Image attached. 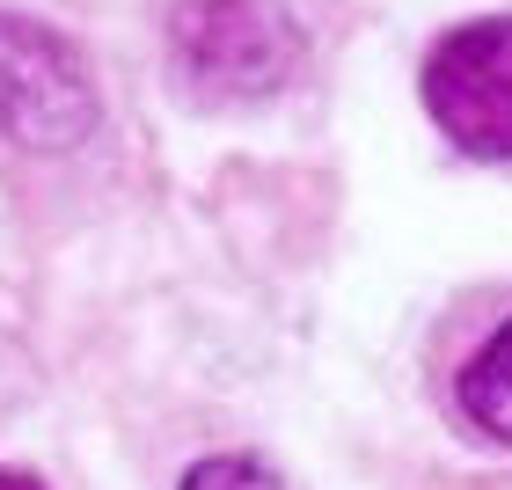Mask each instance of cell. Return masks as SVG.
Listing matches in <instances>:
<instances>
[{
	"label": "cell",
	"instance_id": "1",
	"mask_svg": "<svg viewBox=\"0 0 512 490\" xmlns=\"http://www.w3.org/2000/svg\"><path fill=\"white\" fill-rule=\"evenodd\" d=\"M169 52L198 96L256 103L300 74L308 37H300V15L286 0H176Z\"/></svg>",
	"mask_w": 512,
	"mask_h": 490
},
{
	"label": "cell",
	"instance_id": "2",
	"mask_svg": "<svg viewBox=\"0 0 512 490\" xmlns=\"http://www.w3.org/2000/svg\"><path fill=\"white\" fill-rule=\"evenodd\" d=\"M88 132H96V88L74 44L30 15H0V139L30 154H66Z\"/></svg>",
	"mask_w": 512,
	"mask_h": 490
},
{
	"label": "cell",
	"instance_id": "3",
	"mask_svg": "<svg viewBox=\"0 0 512 490\" xmlns=\"http://www.w3.org/2000/svg\"><path fill=\"white\" fill-rule=\"evenodd\" d=\"M432 125L476 161H512V15L461 22L425 59Z\"/></svg>",
	"mask_w": 512,
	"mask_h": 490
},
{
	"label": "cell",
	"instance_id": "4",
	"mask_svg": "<svg viewBox=\"0 0 512 490\" xmlns=\"http://www.w3.org/2000/svg\"><path fill=\"white\" fill-rule=\"evenodd\" d=\"M461 417L512 447V322L483 337V352L461 366Z\"/></svg>",
	"mask_w": 512,
	"mask_h": 490
},
{
	"label": "cell",
	"instance_id": "5",
	"mask_svg": "<svg viewBox=\"0 0 512 490\" xmlns=\"http://www.w3.org/2000/svg\"><path fill=\"white\" fill-rule=\"evenodd\" d=\"M183 490H286V483H278V469H264L249 454H213L183 476Z\"/></svg>",
	"mask_w": 512,
	"mask_h": 490
},
{
	"label": "cell",
	"instance_id": "6",
	"mask_svg": "<svg viewBox=\"0 0 512 490\" xmlns=\"http://www.w3.org/2000/svg\"><path fill=\"white\" fill-rule=\"evenodd\" d=\"M0 490H44L37 476H22V469H0Z\"/></svg>",
	"mask_w": 512,
	"mask_h": 490
}]
</instances>
